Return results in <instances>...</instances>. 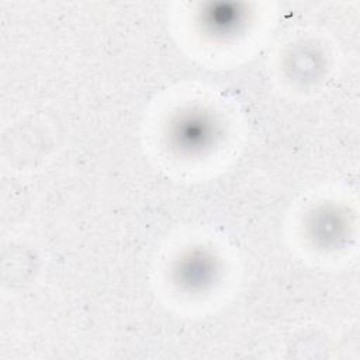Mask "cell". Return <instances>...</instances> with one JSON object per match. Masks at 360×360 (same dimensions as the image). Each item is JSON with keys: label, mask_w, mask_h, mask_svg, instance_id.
I'll return each instance as SVG.
<instances>
[{"label": "cell", "mask_w": 360, "mask_h": 360, "mask_svg": "<svg viewBox=\"0 0 360 360\" xmlns=\"http://www.w3.org/2000/svg\"><path fill=\"white\" fill-rule=\"evenodd\" d=\"M204 11V22L210 30L224 34L239 24L245 10L236 3H211Z\"/></svg>", "instance_id": "2"}, {"label": "cell", "mask_w": 360, "mask_h": 360, "mask_svg": "<svg viewBox=\"0 0 360 360\" xmlns=\"http://www.w3.org/2000/svg\"><path fill=\"white\" fill-rule=\"evenodd\" d=\"M212 129V122L207 117L201 114H187L173 124L172 138L181 149H197L208 143Z\"/></svg>", "instance_id": "1"}, {"label": "cell", "mask_w": 360, "mask_h": 360, "mask_svg": "<svg viewBox=\"0 0 360 360\" xmlns=\"http://www.w3.org/2000/svg\"><path fill=\"white\" fill-rule=\"evenodd\" d=\"M190 260L186 262V264H188L191 269H187V267H183L181 270H191V271H180L181 276H183V280L187 281V283H193V284H200L201 281H207L211 276V271H212V263L205 259V257H201V256H193V257H188Z\"/></svg>", "instance_id": "3"}]
</instances>
